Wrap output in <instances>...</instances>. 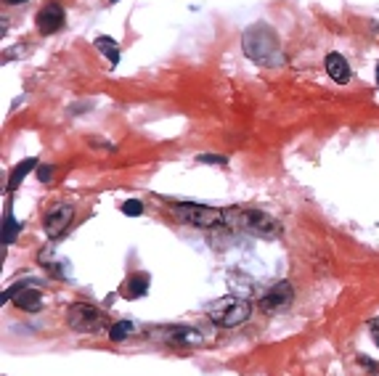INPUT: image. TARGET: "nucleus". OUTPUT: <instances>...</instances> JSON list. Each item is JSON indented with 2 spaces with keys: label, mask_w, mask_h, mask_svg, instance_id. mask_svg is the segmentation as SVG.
Returning <instances> with one entry per match:
<instances>
[{
  "label": "nucleus",
  "mask_w": 379,
  "mask_h": 376,
  "mask_svg": "<svg viewBox=\"0 0 379 376\" xmlns=\"http://www.w3.org/2000/svg\"><path fill=\"white\" fill-rule=\"evenodd\" d=\"M244 53L255 64H281V43H279V35L273 32V27L268 24H255L244 32L242 37Z\"/></svg>",
  "instance_id": "f257e3e1"
},
{
  "label": "nucleus",
  "mask_w": 379,
  "mask_h": 376,
  "mask_svg": "<svg viewBox=\"0 0 379 376\" xmlns=\"http://www.w3.org/2000/svg\"><path fill=\"white\" fill-rule=\"evenodd\" d=\"M226 226L242 233H252L258 239H279L281 226L279 220H273L271 215L260 210H242V207H231L226 210Z\"/></svg>",
  "instance_id": "f03ea898"
},
{
  "label": "nucleus",
  "mask_w": 379,
  "mask_h": 376,
  "mask_svg": "<svg viewBox=\"0 0 379 376\" xmlns=\"http://www.w3.org/2000/svg\"><path fill=\"white\" fill-rule=\"evenodd\" d=\"M249 316H252V305L244 297H233V294L207 305V318L215 326H223V329H236V326L247 323Z\"/></svg>",
  "instance_id": "7ed1b4c3"
},
{
  "label": "nucleus",
  "mask_w": 379,
  "mask_h": 376,
  "mask_svg": "<svg viewBox=\"0 0 379 376\" xmlns=\"http://www.w3.org/2000/svg\"><path fill=\"white\" fill-rule=\"evenodd\" d=\"M167 212L181 220L186 226L194 228H218L226 226V212L215 210V207H207V204H194V202H173Z\"/></svg>",
  "instance_id": "20e7f679"
},
{
  "label": "nucleus",
  "mask_w": 379,
  "mask_h": 376,
  "mask_svg": "<svg viewBox=\"0 0 379 376\" xmlns=\"http://www.w3.org/2000/svg\"><path fill=\"white\" fill-rule=\"evenodd\" d=\"M104 313L96 307V305H88V302H75L69 310H67V323L72 326L80 334H93L104 326Z\"/></svg>",
  "instance_id": "39448f33"
},
{
  "label": "nucleus",
  "mask_w": 379,
  "mask_h": 376,
  "mask_svg": "<svg viewBox=\"0 0 379 376\" xmlns=\"http://www.w3.org/2000/svg\"><path fill=\"white\" fill-rule=\"evenodd\" d=\"M64 21H67V11L61 8L59 3H46L37 16H35V24H37V32L40 35H53V32H59L64 27Z\"/></svg>",
  "instance_id": "423d86ee"
},
{
  "label": "nucleus",
  "mask_w": 379,
  "mask_h": 376,
  "mask_svg": "<svg viewBox=\"0 0 379 376\" xmlns=\"http://www.w3.org/2000/svg\"><path fill=\"white\" fill-rule=\"evenodd\" d=\"M72 217H75V207L72 204H56V207H51L46 212L43 228H46L48 236H59V233H64V228L72 223Z\"/></svg>",
  "instance_id": "0eeeda50"
},
{
  "label": "nucleus",
  "mask_w": 379,
  "mask_h": 376,
  "mask_svg": "<svg viewBox=\"0 0 379 376\" xmlns=\"http://www.w3.org/2000/svg\"><path fill=\"white\" fill-rule=\"evenodd\" d=\"M292 300H294L292 284H289V281H279V284L263 297V307H265V310H281V307H287Z\"/></svg>",
  "instance_id": "6e6552de"
},
{
  "label": "nucleus",
  "mask_w": 379,
  "mask_h": 376,
  "mask_svg": "<svg viewBox=\"0 0 379 376\" xmlns=\"http://www.w3.org/2000/svg\"><path fill=\"white\" fill-rule=\"evenodd\" d=\"M165 339L173 345H186V347H197L204 342V334L191 326H170L165 331Z\"/></svg>",
  "instance_id": "1a4fd4ad"
},
{
  "label": "nucleus",
  "mask_w": 379,
  "mask_h": 376,
  "mask_svg": "<svg viewBox=\"0 0 379 376\" xmlns=\"http://www.w3.org/2000/svg\"><path fill=\"white\" fill-rule=\"evenodd\" d=\"M324 66H326V72H329L334 82H348L350 80V64L345 61L342 53H329L324 59Z\"/></svg>",
  "instance_id": "9d476101"
},
{
  "label": "nucleus",
  "mask_w": 379,
  "mask_h": 376,
  "mask_svg": "<svg viewBox=\"0 0 379 376\" xmlns=\"http://www.w3.org/2000/svg\"><path fill=\"white\" fill-rule=\"evenodd\" d=\"M14 305L19 307V310H27V313H37V310L43 307V297H40V292H37V289H32V286L27 284L14 297Z\"/></svg>",
  "instance_id": "9b49d317"
},
{
  "label": "nucleus",
  "mask_w": 379,
  "mask_h": 376,
  "mask_svg": "<svg viewBox=\"0 0 379 376\" xmlns=\"http://www.w3.org/2000/svg\"><path fill=\"white\" fill-rule=\"evenodd\" d=\"M146 289H149V276L146 273H136V276H130L127 278V284H125V297L127 300H136V297H143L146 294Z\"/></svg>",
  "instance_id": "f8f14e48"
},
{
  "label": "nucleus",
  "mask_w": 379,
  "mask_h": 376,
  "mask_svg": "<svg viewBox=\"0 0 379 376\" xmlns=\"http://www.w3.org/2000/svg\"><path fill=\"white\" fill-rule=\"evenodd\" d=\"M37 167H40V165H37V159H35V156H30V159H21V162H19V165L14 167L11 178H8V188H16V186L24 181V178L30 175L32 170H37Z\"/></svg>",
  "instance_id": "ddd939ff"
},
{
  "label": "nucleus",
  "mask_w": 379,
  "mask_h": 376,
  "mask_svg": "<svg viewBox=\"0 0 379 376\" xmlns=\"http://www.w3.org/2000/svg\"><path fill=\"white\" fill-rule=\"evenodd\" d=\"M96 48L104 53L109 59L112 66H117L120 64V48H117V40H112L109 35H101V37H96Z\"/></svg>",
  "instance_id": "4468645a"
},
{
  "label": "nucleus",
  "mask_w": 379,
  "mask_h": 376,
  "mask_svg": "<svg viewBox=\"0 0 379 376\" xmlns=\"http://www.w3.org/2000/svg\"><path fill=\"white\" fill-rule=\"evenodd\" d=\"M19 236V223H16V217L8 212L6 217H3V247H8L11 241H16Z\"/></svg>",
  "instance_id": "2eb2a0df"
},
{
  "label": "nucleus",
  "mask_w": 379,
  "mask_h": 376,
  "mask_svg": "<svg viewBox=\"0 0 379 376\" xmlns=\"http://www.w3.org/2000/svg\"><path fill=\"white\" fill-rule=\"evenodd\" d=\"M130 334H133V323H130V321H120V323H114V326L109 329V339H112V342H125Z\"/></svg>",
  "instance_id": "dca6fc26"
},
{
  "label": "nucleus",
  "mask_w": 379,
  "mask_h": 376,
  "mask_svg": "<svg viewBox=\"0 0 379 376\" xmlns=\"http://www.w3.org/2000/svg\"><path fill=\"white\" fill-rule=\"evenodd\" d=\"M122 215H127V217H141V215H143V202L127 199V202L122 204Z\"/></svg>",
  "instance_id": "f3484780"
},
{
  "label": "nucleus",
  "mask_w": 379,
  "mask_h": 376,
  "mask_svg": "<svg viewBox=\"0 0 379 376\" xmlns=\"http://www.w3.org/2000/svg\"><path fill=\"white\" fill-rule=\"evenodd\" d=\"M197 162H199V165H220V167H223L228 159H226V156H215V154H199Z\"/></svg>",
  "instance_id": "a211bd4d"
},
{
  "label": "nucleus",
  "mask_w": 379,
  "mask_h": 376,
  "mask_svg": "<svg viewBox=\"0 0 379 376\" xmlns=\"http://www.w3.org/2000/svg\"><path fill=\"white\" fill-rule=\"evenodd\" d=\"M51 178H53V165H40L37 167V181L48 183Z\"/></svg>",
  "instance_id": "6ab92c4d"
},
{
  "label": "nucleus",
  "mask_w": 379,
  "mask_h": 376,
  "mask_svg": "<svg viewBox=\"0 0 379 376\" xmlns=\"http://www.w3.org/2000/svg\"><path fill=\"white\" fill-rule=\"evenodd\" d=\"M358 361L364 363L366 368H371V371H377V374H379V363H371L369 358H364V355H358Z\"/></svg>",
  "instance_id": "aec40b11"
},
{
  "label": "nucleus",
  "mask_w": 379,
  "mask_h": 376,
  "mask_svg": "<svg viewBox=\"0 0 379 376\" xmlns=\"http://www.w3.org/2000/svg\"><path fill=\"white\" fill-rule=\"evenodd\" d=\"M371 331H374V342L379 345V321H374V323H371Z\"/></svg>",
  "instance_id": "412c9836"
},
{
  "label": "nucleus",
  "mask_w": 379,
  "mask_h": 376,
  "mask_svg": "<svg viewBox=\"0 0 379 376\" xmlns=\"http://www.w3.org/2000/svg\"><path fill=\"white\" fill-rule=\"evenodd\" d=\"M6 3H11V6H19V3H24V0H6Z\"/></svg>",
  "instance_id": "4be33fe9"
},
{
  "label": "nucleus",
  "mask_w": 379,
  "mask_h": 376,
  "mask_svg": "<svg viewBox=\"0 0 379 376\" xmlns=\"http://www.w3.org/2000/svg\"><path fill=\"white\" fill-rule=\"evenodd\" d=\"M377 82H379V64H377Z\"/></svg>",
  "instance_id": "5701e85b"
},
{
  "label": "nucleus",
  "mask_w": 379,
  "mask_h": 376,
  "mask_svg": "<svg viewBox=\"0 0 379 376\" xmlns=\"http://www.w3.org/2000/svg\"><path fill=\"white\" fill-rule=\"evenodd\" d=\"M112 3H117V0H112Z\"/></svg>",
  "instance_id": "b1692460"
}]
</instances>
